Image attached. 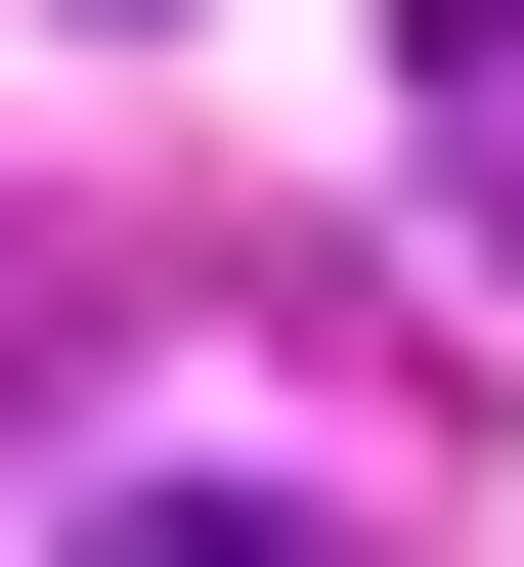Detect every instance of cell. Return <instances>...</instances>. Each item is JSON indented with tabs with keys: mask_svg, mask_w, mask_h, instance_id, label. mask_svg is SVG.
Wrapping results in <instances>:
<instances>
[{
	"mask_svg": "<svg viewBox=\"0 0 524 567\" xmlns=\"http://www.w3.org/2000/svg\"><path fill=\"white\" fill-rule=\"evenodd\" d=\"M88 567H350V524H306V481H132Z\"/></svg>",
	"mask_w": 524,
	"mask_h": 567,
	"instance_id": "6da1fadb",
	"label": "cell"
},
{
	"mask_svg": "<svg viewBox=\"0 0 524 567\" xmlns=\"http://www.w3.org/2000/svg\"><path fill=\"white\" fill-rule=\"evenodd\" d=\"M88 44H132V0H88Z\"/></svg>",
	"mask_w": 524,
	"mask_h": 567,
	"instance_id": "7a4b0ae2",
	"label": "cell"
}]
</instances>
